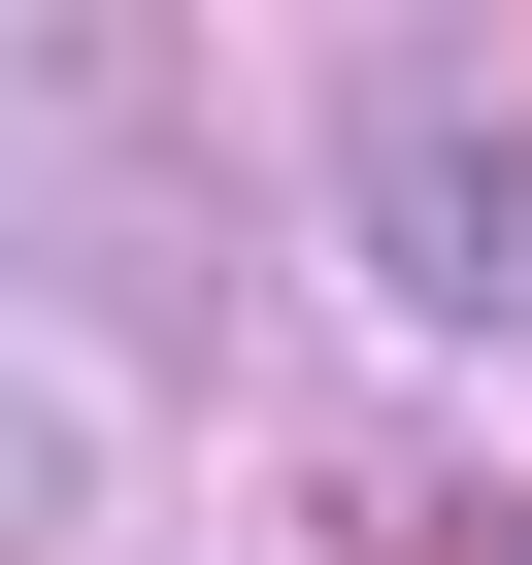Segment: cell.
Returning a JSON list of instances; mask_svg holds the SVG:
<instances>
[{
	"label": "cell",
	"instance_id": "cell-1",
	"mask_svg": "<svg viewBox=\"0 0 532 565\" xmlns=\"http://www.w3.org/2000/svg\"><path fill=\"white\" fill-rule=\"evenodd\" d=\"M333 266H366L400 333L532 366V100H466V67H366V100H333Z\"/></svg>",
	"mask_w": 532,
	"mask_h": 565
},
{
	"label": "cell",
	"instance_id": "cell-2",
	"mask_svg": "<svg viewBox=\"0 0 532 565\" xmlns=\"http://www.w3.org/2000/svg\"><path fill=\"white\" fill-rule=\"evenodd\" d=\"M67 532H100V399L0 333V565H67Z\"/></svg>",
	"mask_w": 532,
	"mask_h": 565
}]
</instances>
